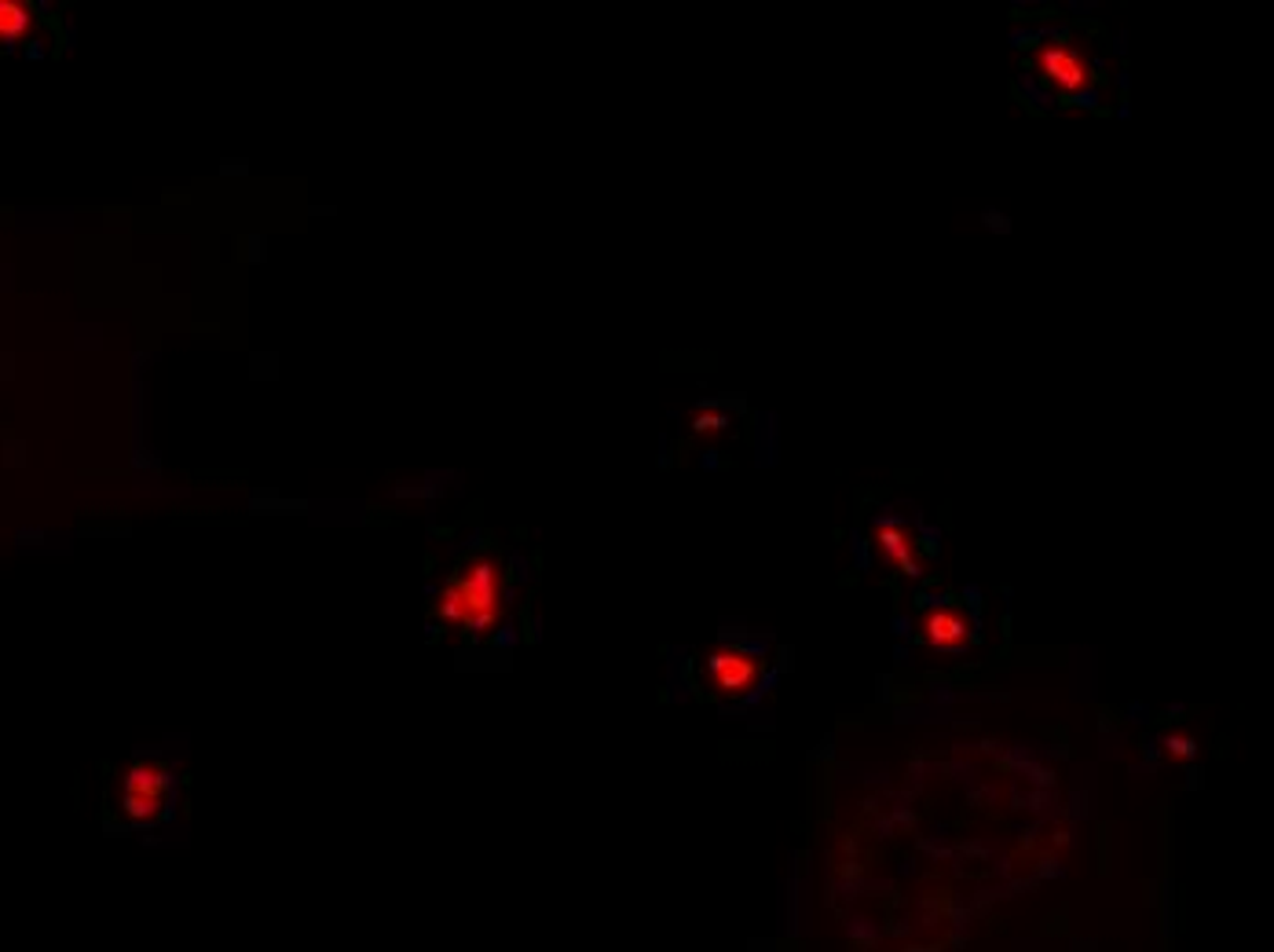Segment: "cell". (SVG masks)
Wrapping results in <instances>:
<instances>
[{"label": "cell", "instance_id": "2", "mask_svg": "<svg viewBox=\"0 0 1274 952\" xmlns=\"http://www.w3.org/2000/svg\"><path fill=\"white\" fill-rule=\"evenodd\" d=\"M177 781L172 770L158 759H136L118 781V813L129 824H154L169 813Z\"/></svg>", "mask_w": 1274, "mask_h": 952}, {"label": "cell", "instance_id": "6", "mask_svg": "<svg viewBox=\"0 0 1274 952\" xmlns=\"http://www.w3.org/2000/svg\"><path fill=\"white\" fill-rule=\"evenodd\" d=\"M37 23L34 8L26 0H0V48L26 41Z\"/></svg>", "mask_w": 1274, "mask_h": 952}, {"label": "cell", "instance_id": "1", "mask_svg": "<svg viewBox=\"0 0 1274 952\" xmlns=\"http://www.w3.org/2000/svg\"><path fill=\"white\" fill-rule=\"evenodd\" d=\"M443 623L465 630V634H488L505 612V587L502 568L488 557H476L462 565L443 582L440 601H436Z\"/></svg>", "mask_w": 1274, "mask_h": 952}, {"label": "cell", "instance_id": "7", "mask_svg": "<svg viewBox=\"0 0 1274 952\" xmlns=\"http://www.w3.org/2000/svg\"><path fill=\"white\" fill-rule=\"evenodd\" d=\"M875 539H879V550L887 553L904 576H916L919 565H916V557H912V539L901 524H879V528H875Z\"/></svg>", "mask_w": 1274, "mask_h": 952}, {"label": "cell", "instance_id": "5", "mask_svg": "<svg viewBox=\"0 0 1274 952\" xmlns=\"http://www.w3.org/2000/svg\"><path fill=\"white\" fill-rule=\"evenodd\" d=\"M927 641L938 653H964L970 645V623L960 612L952 608H938L927 616Z\"/></svg>", "mask_w": 1274, "mask_h": 952}, {"label": "cell", "instance_id": "4", "mask_svg": "<svg viewBox=\"0 0 1274 952\" xmlns=\"http://www.w3.org/2000/svg\"><path fill=\"white\" fill-rule=\"evenodd\" d=\"M704 674H707V682H711L715 693H722V696H741V693H747V689H751V685L758 682V674H762V664H758V659H755L751 653H744V648L722 645V648H715V653L707 656Z\"/></svg>", "mask_w": 1274, "mask_h": 952}, {"label": "cell", "instance_id": "3", "mask_svg": "<svg viewBox=\"0 0 1274 952\" xmlns=\"http://www.w3.org/2000/svg\"><path fill=\"white\" fill-rule=\"evenodd\" d=\"M1037 70L1055 92H1081L1092 81V66H1088L1084 52L1069 41H1047L1040 48Z\"/></svg>", "mask_w": 1274, "mask_h": 952}]
</instances>
